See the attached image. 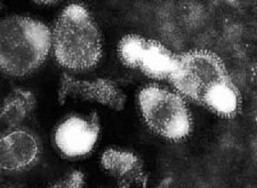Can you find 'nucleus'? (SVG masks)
<instances>
[{
	"label": "nucleus",
	"instance_id": "nucleus-4",
	"mask_svg": "<svg viewBox=\"0 0 257 188\" xmlns=\"http://www.w3.org/2000/svg\"><path fill=\"white\" fill-rule=\"evenodd\" d=\"M139 105L148 126L161 137L177 141L190 134V113L178 94L149 86L140 92Z\"/></svg>",
	"mask_w": 257,
	"mask_h": 188
},
{
	"label": "nucleus",
	"instance_id": "nucleus-1",
	"mask_svg": "<svg viewBox=\"0 0 257 188\" xmlns=\"http://www.w3.org/2000/svg\"><path fill=\"white\" fill-rule=\"evenodd\" d=\"M178 91L222 117L237 115L240 94L215 53L193 50L179 55L169 76Z\"/></svg>",
	"mask_w": 257,
	"mask_h": 188
},
{
	"label": "nucleus",
	"instance_id": "nucleus-3",
	"mask_svg": "<svg viewBox=\"0 0 257 188\" xmlns=\"http://www.w3.org/2000/svg\"><path fill=\"white\" fill-rule=\"evenodd\" d=\"M0 32V65L4 72L24 76L43 64L52 41L47 25L16 16L2 20Z\"/></svg>",
	"mask_w": 257,
	"mask_h": 188
},
{
	"label": "nucleus",
	"instance_id": "nucleus-2",
	"mask_svg": "<svg viewBox=\"0 0 257 188\" xmlns=\"http://www.w3.org/2000/svg\"><path fill=\"white\" fill-rule=\"evenodd\" d=\"M56 59L71 70L94 67L102 55L99 30L90 14L80 5H70L62 12L53 32Z\"/></svg>",
	"mask_w": 257,
	"mask_h": 188
},
{
	"label": "nucleus",
	"instance_id": "nucleus-11",
	"mask_svg": "<svg viewBox=\"0 0 257 188\" xmlns=\"http://www.w3.org/2000/svg\"><path fill=\"white\" fill-rule=\"evenodd\" d=\"M84 184V176L82 172L75 171L64 181L53 185V187H82Z\"/></svg>",
	"mask_w": 257,
	"mask_h": 188
},
{
	"label": "nucleus",
	"instance_id": "nucleus-7",
	"mask_svg": "<svg viewBox=\"0 0 257 188\" xmlns=\"http://www.w3.org/2000/svg\"><path fill=\"white\" fill-rule=\"evenodd\" d=\"M99 133V120L96 114H93L90 121L79 116H72L58 127L55 133L56 144L65 156H84L93 150Z\"/></svg>",
	"mask_w": 257,
	"mask_h": 188
},
{
	"label": "nucleus",
	"instance_id": "nucleus-10",
	"mask_svg": "<svg viewBox=\"0 0 257 188\" xmlns=\"http://www.w3.org/2000/svg\"><path fill=\"white\" fill-rule=\"evenodd\" d=\"M35 96L23 88H15L4 101L1 108V122L7 129H12L23 123L35 109Z\"/></svg>",
	"mask_w": 257,
	"mask_h": 188
},
{
	"label": "nucleus",
	"instance_id": "nucleus-8",
	"mask_svg": "<svg viewBox=\"0 0 257 188\" xmlns=\"http://www.w3.org/2000/svg\"><path fill=\"white\" fill-rule=\"evenodd\" d=\"M1 168L21 171L36 162L40 154L38 141L32 133L24 130L7 132L1 137Z\"/></svg>",
	"mask_w": 257,
	"mask_h": 188
},
{
	"label": "nucleus",
	"instance_id": "nucleus-6",
	"mask_svg": "<svg viewBox=\"0 0 257 188\" xmlns=\"http://www.w3.org/2000/svg\"><path fill=\"white\" fill-rule=\"evenodd\" d=\"M69 97L95 101L117 111L123 110L126 102L125 95L110 80L99 78L94 82H88L64 73L59 86V103L63 105Z\"/></svg>",
	"mask_w": 257,
	"mask_h": 188
},
{
	"label": "nucleus",
	"instance_id": "nucleus-9",
	"mask_svg": "<svg viewBox=\"0 0 257 188\" xmlns=\"http://www.w3.org/2000/svg\"><path fill=\"white\" fill-rule=\"evenodd\" d=\"M101 163L119 187H146L148 175L144 164L133 153L110 149L103 154Z\"/></svg>",
	"mask_w": 257,
	"mask_h": 188
},
{
	"label": "nucleus",
	"instance_id": "nucleus-5",
	"mask_svg": "<svg viewBox=\"0 0 257 188\" xmlns=\"http://www.w3.org/2000/svg\"><path fill=\"white\" fill-rule=\"evenodd\" d=\"M117 52L126 66L138 68L154 79L169 77L178 58L161 42L138 35L124 36L119 42Z\"/></svg>",
	"mask_w": 257,
	"mask_h": 188
}]
</instances>
